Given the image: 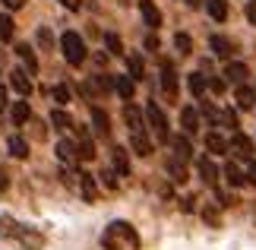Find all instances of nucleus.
I'll return each instance as SVG.
<instances>
[{"instance_id": "f3484780", "label": "nucleus", "mask_w": 256, "mask_h": 250, "mask_svg": "<svg viewBox=\"0 0 256 250\" xmlns=\"http://www.w3.org/2000/svg\"><path fill=\"white\" fill-rule=\"evenodd\" d=\"M180 127L186 136H193L196 130H200V114H196V108H184L180 111Z\"/></svg>"}, {"instance_id": "4468645a", "label": "nucleus", "mask_w": 256, "mask_h": 250, "mask_svg": "<svg viewBox=\"0 0 256 250\" xmlns=\"http://www.w3.org/2000/svg\"><path fill=\"white\" fill-rule=\"evenodd\" d=\"M168 143H171V149H174L177 158H184V162H186V158H193V146H190V136H186V133H184V136H180V133L171 136Z\"/></svg>"}, {"instance_id": "cd10ccee", "label": "nucleus", "mask_w": 256, "mask_h": 250, "mask_svg": "<svg viewBox=\"0 0 256 250\" xmlns=\"http://www.w3.org/2000/svg\"><path fill=\"white\" fill-rule=\"evenodd\" d=\"M51 124L57 127V130H73L76 124H73V117L64 111V108H57V111H51Z\"/></svg>"}, {"instance_id": "09e8293b", "label": "nucleus", "mask_w": 256, "mask_h": 250, "mask_svg": "<svg viewBox=\"0 0 256 250\" xmlns=\"http://www.w3.org/2000/svg\"><path fill=\"white\" fill-rule=\"evenodd\" d=\"M0 111H6V89L0 86Z\"/></svg>"}, {"instance_id": "e433bc0d", "label": "nucleus", "mask_w": 256, "mask_h": 250, "mask_svg": "<svg viewBox=\"0 0 256 250\" xmlns=\"http://www.w3.org/2000/svg\"><path fill=\"white\" fill-rule=\"evenodd\" d=\"M38 45H42V48H44V51H48V48H51V45H54V35H51V29H44V26H42V29H38Z\"/></svg>"}, {"instance_id": "4be33fe9", "label": "nucleus", "mask_w": 256, "mask_h": 250, "mask_svg": "<svg viewBox=\"0 0 256 250\" xmlns=\"http://www.w3.org/2000/svg\"><path fill=\"white\" fill-rule=\"evenodd\" d=\"M238 108H244V111H250V108H256V92L250 86H238Z\"/></svg>"}, {"instance_id": "de8ad7c7", "label": "nucleus", "mask_w": 256, "mask_h": 250, "mask_svg": "<svg viewBox=\"0 0 256 250\" xmlns=\"http://www.w3.org/2000/svg\"><path fill=\"white\" fill-rule=\"evenodd\" d=\"M247 181H250V184H253V187H256V162H253V165H250V171H247Z\"/></svg>"}, {"instance_id": "6ab92c4d", "label": "nucleus", "mask_w": 256, "mask_h": 250, "mask_svg": "<svg viewBox=\"0 0 256 250\" xmlns=\"http://www.w3.org/2000/svg\"><path fill=\"white\" fill-rule=\"evenodd\" d=\"M209 48H212L215 57H231V51H234V45H231L224 35H212V38H209Z\"/></svg>"}, {"instance_id": "9d476101", "label": "nucleus", "mask_w": 256, "mask_h": 250, "mask_svg": "<svg viewBox=\"0 0 256 250\" xmlns=\"http://www.w3.org/2000/svg\"><path fill=\"white\" fill-rule=\"evenodd\" d=\"M16 57L22 61V67H26L28 76L38 73V57H35V51H32V45H16Z\"/></svg>"}, {"instance_id": "6e6552de", "label": "nucleus", "mask_w": 256, "mask_h": 250, "mask_svg": "<svg viewBox=\"0 0 256 250\" xmlns=\"http://www.w3.org/2000/svg\"><path fill=\"white\" fill-rule=\"evenodd\" d=\"M57 158H60V162H66V165H76L80 162V146L73 143V139H60V143H57Z\"/></svg>"}, {"instance_id": "dca6fc26", "label": "nucleus", "mask_w": 256, "mask_h": 250, "mask_svg": "<svg viewBox=\"0 0 256 250\" xmlns=\"http://www.w3.org/2000/svg\"><path fill=\"white\" fill-rule=\"evenodd\" d=\"M130 146H133V152L142 155V158L152 155V139H149V133H130Z\"/></svg>"}, {"instance_id": "bb28decb", "label": "nucleus", "mask_w": 256, "mask_h": 250, "mask_svg": "<svg viewBox=\"0 0 256 250\" xmlns=\"http://www.w3.org/2000/svg\"><path fill=\"white\" fill-rule=\"evenodd\" d=\"M206 149H209L212 155H224L228 152V143H224L218 133H206Z\"/></svg>"}, {"instance_id": "1a4fd4ad", "label": "nucleus", "mask_w": 256, "mask_h": 250, "mask_svg": "<svg viewBox=\"0 0 256 250\" xmlns=\"http://www.w3.org/2000/svg\"><path fill=\"white\" fill-rule=\"evenodd\" d=\"M228 83H234V86H244L247 83V76H250V70H247V64H240V61H234V64H228L224 67V73H222Z\"/></svg>"}, {"instance_id": "f257e3e1", "label": "nucleus", "mask_w": 256, "mask_h": 250, "mask_svg": "<svg viewBox=\"0 0 256 250\" xmlns=\"http://www.w3.org/2000/svg\"><path fill=\"white\" fill-rule=\"evenodd\" d=\"M140 231L130 225V222H124V218H117V222H111L104 228V234H102V247L104 250H140Z\"/></svg>"}, {"instance_id": "aec40b11", "label": "nucleus", "mask_w": 256, "mask_h": 250, "mask_svg": "<svg viewBox=\"0 0 256 250\" xmlns=\"http://www.w3.org/2000/svg\"><path fill=\"white\" fill-rule=\"evenodd\" d=\"M92 124H95V133L98 136H111V121L102 108H92Z\"/></svg>"}, {"instance_id": "b1692460", "label": "nucleus", "mask_w": 256, "mask_h": 250, "mask_svg": "<svg viewBox=\"0 0 256 250\" xmlns=\"http://www.w3.org/2000/svg\"><path fill=\"white\" fill-rule=\"evenodd\" d=\"M186 86H190V95L202 98V95H206V89H209V79H206L202 73H190V79H186Z\"/></svg>"}, {"instance_id": "20e7f679", "label": "nucleus", "mask_w": 256, "mask_h": 250, "mask_svg": "<svg viewBox=\"0 0 256 250\" xmlns=\"http://www.w3.org/2000/svg\"><path fill=\"white\" fill-rule=\"evenodd\" d=\"M146 124H149V130L155 133V139H162V143H168V139H171L168 117H164V111H162L158 102H149V105H146Z\"/></svg>"}, {"instance_id": "5701e85b", "label": "nucleus", "mask_w": 256, "mask_h": 250, "mask_svg": "<svg viewBox=\"0 0 256 250\" xmlns=\"http://www.w3.org/2000/svg\"><path fill=\"white\" fill-rule=\"evenodd\" d=\"M80 190H82V196L88 199V203H95V196H98V187H95V177H92V174L80 171Z\"/></svg>"}, {"instance_id": "9b49d317", "label": "nucleus", "mask_w": 256, "mask_h": 250, "mask_svg": "<svg viewBox=\"0 0 256 250\" xmlns=\"http://www.w3.org/2000/svg\"><path fill=\"white\" fill-rule=\"evenodd\" d=\"M140 13H142V23L149 26V29H158L162 26V13H158V7H155L152 0H140Z\"/></svg>"}, {"instance_id": "473e14b6", "label": "nucleus", "mask_w": 256, "mask_h": 250, "mask_svg": "<svg viewBox=\"0 0 256 250\" xmlns=\"http://www.w3.org/2000/svg\"><path fill=\"white\" fill-rule=\"evenodd\" d=\"M126 67H130V76L133 79H142V57L140 54H130V57H126Z\"/></svg>"}, {"instance_id": "a18cd8bd", "label": "nucleus", "mask_w": 256, "mask_h": 250, "mask_svg": "<svg viewBox=\"0 0 256 250\" xmlns=\"http://www.w3.org/2000/svg\"><path fill=\"white\" fill-rule=\"evenodd\" d=\"M60 4H64L66 10H80V7H82V0H60Z\"/></svg>"}, {"instance_id": "39448f33", "label": "nucleus", "mask_w": 256, "mask_h": 250, "mask_svg": "<svg viewBox=\"0 0 256 250\" xmlns=\"http://www.w3.org/2000/svg\"><path fill=\"white\" fill-rule=\"evenodd\" d=\"M124 121H126V130L130 133H146V121H142V111L136 108L133 102L124 105Z\"/></svg>"}, {"instance_id": "0eeeda50", "label": "nucleus", "mask_w": 256, "mask_h": 250, "mask_svg": "<svg viewBox=\"0 0 256 250\" xmlns=\"http://www.w3.org/2000/svg\"><path fill=\"white\" fill-rule=\"evenodd\" d=\"M228 152H234L238 158H253V143H250V136L234 133L231 143H228Z\"/></svg>"}, {"instance_id": "7c9ffc66", "label": "nucleus", "mask_w": 256, "mask_h": 250, "mask_svg": "<svg viewBox=\"0 0 256 250\" xmlns=\"http://www.w3.org/2000/svg\"><path fill=\"white\" fill-rule=\"evenodd\" d=\"M174 48H177L180 54H190V51H193V38L186 35V32H177V35H174Z\"/></svg>"}, {"instance_id": "c85d7f7f", "label": "nucleus", "mask_w": 256, "mask_h": 250, "mask_svg": "<svg viewBox=\"0 0 256 250\" xmlns=\"http://www.w3.org/2000/svg\"><path fill=\"white\" fill-rule=\"evenodd\" d=\"M224 181H228L231 187H240L244 181H247V174H240V168L234 162H228V165H224Z\"/></svg>"}, {"instance_id": "2f4dec72", "label": "nucleus", "mask_w": 256, "mask_h": 250, "mask_svg": "<svg viewBox=\"0 0 256 250\" xmlns=\"http://www.w3.org/2000/svg\"><path fill=\"white\" fill-rule=\"evenodd\" d=\"M28 117H32V111H28V102H16V105H13V121H16V124H26Z\"/></svg>"}, {"instance_id": "72a5a7b5", "label": "nucleus", "mask_w": 256, "mask_h": 250, "mask_svg": "<svg viewBox=\"0 0 256 250\" xmlns=\"http://www.w3.org/2000/svg\"><path fill=\"white\" fill-rule=\"evenodd\" d=\"M51 95H54V102H57V105H70V86H64V83H60V86H54V89H51Z\"/></svg>"}, {"instance_id": "ddd939ff", "label": "nucleus", "mask_w": 256, "mask_h": 250, "mask_svg": "<svg viewBox=\"0 0 256 250\" xmlns=\"http://www.w3.org/2000/svg\"><path fill=\"white\" fill-rule=\"evenodd\" d=\"M114 89L124 102H133V92H136V79L126 73V76H114Z\"/></svg>"}, {"instance_id": "a211bd4d", "label": "nucleus", "mask_w": 256, "mask_h": 250, "mask_svg": "<svg viewBox=\"0 0 256 250\" xmlns=\"http://www.w3.org/2000/svg\"><path fill=\"white\" fill-rule=\"evenodd\" d=\"M111 162H114V171L117 174H130V158H126V149L124 146H114L111 149Z\"/></svg>"}, {"instance_id": "49530a36", "label": "nucleus", "mask_w": 256, "mask_h": 250, "mask_svg": "<svg viewBox=\"0 0 256 250\" xmlns=\"http://www.w3.org/2000/svg\"><path fill=\"white\" fill-rule=\"evenodd\" d=\"M22 4H26V0H4V7H10V10H19Z\"/></svg>"}, {"instance_id": "f8f14e48", "label": "nucleus", "mask_w": 256, "mask_h": 250, "mask_svg": "<svg viewBox=\"0 0 256 250\" xmlns=\"http://www.w3.org/2000/svg\"><path fill=\"white\" fill-rule=\"evenodd\" d=\"M196 171H200V177H202V181L206 184H209V187H215V181H218V168H215V162H212V158H200V162H196Z\"/></svg>"}, {"instance_id": "2eb2a0df", "label": "nucleus", "mask_w": 256, "mask_h": 250, "mask_svg": "<svg viewBox=\"0 0 256 250\" xmlns=\"http://www.w3.org/2000/svg\"><path fill=\"white\" fill-rule=\"evenodd\" d=\"M10 86H13L16 89V92L19 95H28V92H32V79H28V73H26V70H13V73H10Z\"/></svg>"}, {"instance_id": "79ce46f5", "label": "nucleus", "mask_w": 256, "mask_h": 250, "mask_svg": "<svg viewBox=\"0 0 256 250\" xmlns=\"http://www.w3.org/2000/svg\"><path fill=\"white\" fill-rule=\"evenodd\" d=\"M247 19L256 26V0H250V4H247Z\"/></svg>"}, {"instance_id": "a878e982", "label": "nucleus", "mask_w": 256, "mask_h": 250, "mask_svg": "<svg viewBox=\"0 0 256 250\" xmlns=\"http://www.w3.org/2000/svg\"><path fill=\"white\" fill-rule=\"evenodd\" d=\"M6 149H10V155H13V158H28V143H26L22 136H10Z\"/></svg>"}, {"instance_id": "a19ab883", "label": "nucleus", "mask_w": 256, "mask_h": 250, "mask_svg": "<svg viewBox=\"0 0 256 250\" xmlns=\"http://www.w3.org/2000/svg\"><path fill=\"white\" fill-rule=\"evenodd\" d=\"M10 187V174H6V168L0 165V193H4V190Z\"/></svg>"}, {"instance_id": "37998d69", "label": "nucleus", "mask_w": 256, "mask_h": 250, "mask_svg": "<svg viewBox=\"0 0 256 250\" xmlns=\"http://www.w3.org/2000/svg\"><path fill=\"white\" fill-rule=\"evenodd\" d=\"M146 48H149V51H158V38L149 35V38H146Z\"/></svg>"}, {"instance_id": "c756f323", "label": "nucleus", "mask_w": 256, "mask_h": 250, "mask_svg": "<svg viewBox=\"0 0 256 250\" xmlns=\"http://www.w3.org/2000/svg\"><path fill=\"white\" fill-rule=\"evenodd\" d=\"M76 146H80V162H92V158H95V143L88 136H80Z\"/></svg>"}, {"instance_id": "7ed1b4c3", "label": "nucleus", "mask_w": 256, "mask_h": 250, "mask_svg": "<svg viewBox=\"0 0 256 250\" xmlns=\"http://www.w3.org/2000/svg\"><path fill=\"white\" fill-rule=\"evenodd\" d=\"M60 51H64L70 67H80L86 61V42L80 38V32H64L60 35Z\"/></svg>"}, {"instance_id": "ea45409f", "label": "nucleus", "mask_w": 256, "mask_h": 250, "mask_svg": "<svg viewBox=\"0 0 256 250\" xmlns=\"http://www.w3.org/2000/svg\"><path fill=\"white\" fill-rule=\"evenodd\" d=\"M209 89H212V92H224V79H218V76H215V79H209Z\"/></svg>"}, {"instance_id": "8fccbe9b", "label": "nucleus", "mask_w": 256, "mask_h": 250, "mask_svg": "<svg viewBox=\"0 0 256 250\" xmlns=\"http://www.w3.org/2000/svg\"><path fill=\"white\" fill-rule=\"evenodd\" d=\"M200 4H202V0H186V7H193V10L200 7Z\"/></svg>"}, {"instance_id": "412c9836", "label": "nucleus", "mask_w": 256, "mask_h": 250, "mask_svg": "<svg viewBox=\"0 0 256 250\" xmlns=\"http://www.w3.org/2000/svg\"><path fill=\"white\" fill-rule=\"evenodd\" d=\"M206 10L215 23H224L228 19V0H206Z\"/></svg>"}, {"instance_id": "c9c22d12", "label": "nucleus", "mask_w": 256, "mask_h": 250, "mask_svg": "<svg viewBox=\"0 0 256 250\" xmlns=\"http://www.w3.org/2000/svg\"><path fill=\"white\" fill-rule=\"evenodd\" d=\"M104 45H108V51H111V54H124V45H120V38H117L114 32L104 35Z\"/></svg>"}, {"instance_id": "f704fd0d", "label": "nucleus", "mask_w": 256, "mask_h": 250, "mask_svg": "<svg viewBox=\"0 0 256 250\" xmlns=\"http://www.w3.org/2000/svg\"><path fill=\"white\" fill-rule=\"evenodd\" d=\"M10 38H13V19L0 16V42H10Z\"/></svg>"}, {"instance_id": "c03bdc74", "label": "nucleus", "mask_w": 256, "mask_h": 250, "mask_svg": "<svg viewBox=\"0 0 256 250\" xmlns=\"http://www.w3.org/2000/svg\"><path fill=\"white\" fill-rule=\"evenodd\" d=\"M202 218H206V222H212V225L218 222V215H215V209H206V212H202Z\"/></svg>"}, {"instance_id": "58836bf2", "label": "nucleus", "mask_w": 256, "mask_h": 250, "mask_svg": "<svg viewBox=\"0 0 256 250\" xmlns=\"http://www.w3.org/2000/svg\"><path fill=\"white\" fill-rule=\"evenodd\" d=\"M98 177H102V184H104L108 190H117V177H114V171H102Z\"/></svg>"}, {"instance_id": "393cba45", "label": "nucleus", "mask_w": 256, "mask_h": 250, "mask_svg": "<svg viewBox=\"0 0 256 250\" xmlns=\"http://www.w3.org/2000/svg\"><path fill=\"white\" fill-rule=\"evenodd\" d=\"M168 174H171V181H177V184H184V181H186L184 158H177V155H171V158H168Z\"/></svg>"}, {"instance_id": "f03ea898", "label": "nucleus", "mask_w": 256, "mask_h": 250, "mask_svg": "<svg viewBox=\"0 0 256 250\" xmlns=\"http://www.w3.org/2000/svg\"><path fill=\"white\" fill-rule=\"evenodd\" d=\"M0 234L10 237V241H19L22 247H32V250L44 244V234H38L35 228L16 222V218H10V215H0Z\"/></svg>"}, {"instance_id": "4c0bfd02", "label": "nucleus", "mask_w": 256, "mask_h": 250, "mask_svg": "<svg viewBox=\"0 0 256 250\" xmlns=\"http://www.w3.org/2000/svg\"><path fill=\"white\" fill-rule=\"evenodd\" d=\"M222 124H224V127H231L234 133H238V127H240V124H238V114H234L231 108H228V111H222Z\"/></svg>"}, {"instance_id": "423d86ee", "label": "nucleus", "mask_w": 256, "mask_h": 250, "mask_svg": "<svg viewBox=\"0 0 256 250\" xmlns=\"http://www.w3.org/2000/svg\"><path fill=\"white\" fill-rule=\"evenodd\" d=\"M162 92L168 95V102H174V98H177V73H174V67L168 61L162 64Z\"/></svg>"}]
</instances>
